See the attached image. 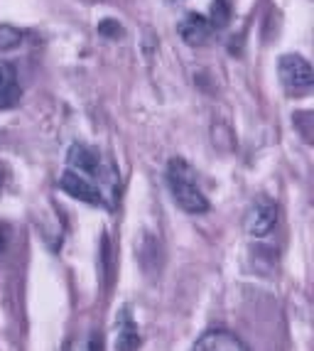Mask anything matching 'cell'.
<instances>
[{
  "mask_svg": "<svg viewBox=\"0 0 314 351\" xmlns=\"http://www.w3.org/2000/svg\"><path fill=\"white\" fill-rule=\"evenodd\" d=\"M167 184L172 189L175 202L189 214H204L209 211V202L197 187V175H194L192 165L184 162L182 158H175L167 165Z\"/></svg>",
  "mask_w": 314,
  "mask_h": 351,
  "instance_id": "cell-1",
  "label": "cell"
},
{
  "mask_svg": "<svg viewBox=\"0 0 314 351\" xmlns=\"http://www.w3.org/2000/svg\"><path fill=\"white\" fill-rule=\"evenodd\" d=\"M278 223V206L268 199H258L245 214V231L256 239L268 236Z\"/></svg>",
  "mask_w": 314,
  "mask_h": 351,
  "instance_id": "cell-2",
  "label": "cell"
},
{
  "mask_svg": "<svg viewBox=\"0 0 314 351\" xmlns=\"http://www.w3.org/2000/svg\"><path fill=\"white\" fill-rule=\"evenodd\" d=\"M280 79L287 88H307L312 86L314 74L307 59L297 57V54H285L280 59Z\"/></svg>",
  "mask_w": 314,
  "mask_h": 351,
  "instance_id": "cell-3",
  "label": "cell"
},
{
  "mask_svg": "<svg viewBox=\"0 0 314 351\" xmlns=\"http://www.w3.org/2000/svg\"><path fill=\"white\" fill-rule=\"evenodd\" d=\"M59 187L64 189L69 197L86 202V204H96V206L104 204V194H101V189L96 187L88 177L79 175V172H74V170H67L64 175H62V180H59Z\"/></svg>",
  "mask_w": 314,
  "mask_h": 351,
  "instance_id": "cell-4",
  "label": "cell"
},
{
  "mask_svg": "<svg viewBox=\"0 0 314 351\" xmlns=\"http://www.w3.org/2000/svg\"><path fill=\"white\" fill-rule=\"evenodd\" d=\"M194 351H248V346L243 344L241 337H236L228 329H211V332L199 337Z\"/></svg>",
  "mask_w": 314,
  "mask_h": 351,
  "instance_id": "cell-5",
  "label": "cell"
},
{
  "mask_svg": "<svg viewBox=\"0 0 314 351\" xmlns=\"http://www.w3.org/2000/svg\"><path fill=\"white\" fill-rule=\"evenodd\" d=\"M67 162H69V170L79 172V175H84V177L101 175V158L93 150H88L86 145H79V143L69 147Z\"/></svg>",
  "mask_w": 314,
  "mask_h": 351,
  "instance_id": "cell-6",
  "label": "cell"
},
{
  "mask_svg": "<svg viewBox=\"0 0 314 351\" xmlns=\"http://www.w3.org/2000/svg\"><path fill=\"white\" fill-rule=\"evenodd\" d=\"M116 349L118 351H138L140 349V332L138 324L133 322L128 310H121L116 322Z\"/></svg>",
  "mask_w": 314,
  "mask_h": 351,
  "instance_id": "cell-7",
  "label": "cell"
},
{
  "mask_svg": "<svg viewBox=\"0 0 314 351\" xmlns=\"http://www.w3.org/2000/svg\"><path fill=\"white\" fill-rule=\"evenodd\" d=\"M180 35L186 45H202L211 35V23L204 15H186L180 23Z\"/></svg>",
  "mask_w": 314,
  "mask_h": 351,
  "instance_id": "cell-8",
  "label": "cell"
},
{
  "mask_svg": "<svg viewBox=\"0 0 314 351\" xmlns=\"http://www.w3.org/2000/svg\"><path fill=\"white\" fill-rule=\"evenodd\" d=\"M20 99L18 74L10 64H0V108L12 106Z\"/></svg>",
  "mask_w": 314,
  "mask_h": 351,
  "instance_id": "cell-9",
  "label": "cell"
},
{
  "mask_svg": "<svg viewBox=\"0 0 314 351\" xmlns=\"http://www.w3.org/2000/svg\"><path fill=\"white\" fill-rule=\"evenodd\" d=\"M23 32L12 25H0V52H8V49H15L23 45Z\"/></svg>",
  "mask_w": 314,
  "mask_h": 351,
  "instance_id": "cell-10",
  "label": "cell"
},
{
  "mask_svg": "<svg viewBox=\"0 0 314 351\" xmlns=\"http://www.w3.org/2000/svg\"><path fill=\"white\" fill-rule=\"evenodd\" d=\"M231 18V8L226 0H214L211 5V27H224Z\"/></svg>",
  "mask_w": 314,
  "mask_h": 351,
  "instance_id": "cell-11",
  "label": "cell"
},
{
  "mask_svg": "<svg viewBox=\"0 0 314 351\" xmlns=\"http://www.w3.org/2000/svg\"><path fill=\"white\" fill-rule=\"evenodd\" d=\"M10 184V170H8L5 165H0V192Z\"/></svg>",
  "mask_w": 314,
  "mask_h": 351,
  "instance_id": "cell-12",
  "label": "cell"
},
{
  "mask_svg": "<svg viewBox=\"0 0 314 351\" xmlns=\"http://www.w3.org/2000/svg\"><path fill=\"white\" fill-rule=\"evenodd\" d=\"M5 246H8V226L0 223V253L5 251Z\"/></svg>",
  "mask_w": 314,
  "mask_h": 351,
  "instance_id": "cell-13",
  "label": "cell"
},
{
  "mask_svg": "<svg viewBox=\"0 0 314 351\" xmlns=\"http://www.w3.org/2000/svg\"><path fill=\"white\" fill-rule=\"evenodd\" d=\"M88 351H101V337L99 334H93L91 339H88Z\"/></svg>",
  "mask_w": 314,
  "mask_h": 351,
  "instance_id": "cell-14",
  "label": "cell"
}]
</instances>
